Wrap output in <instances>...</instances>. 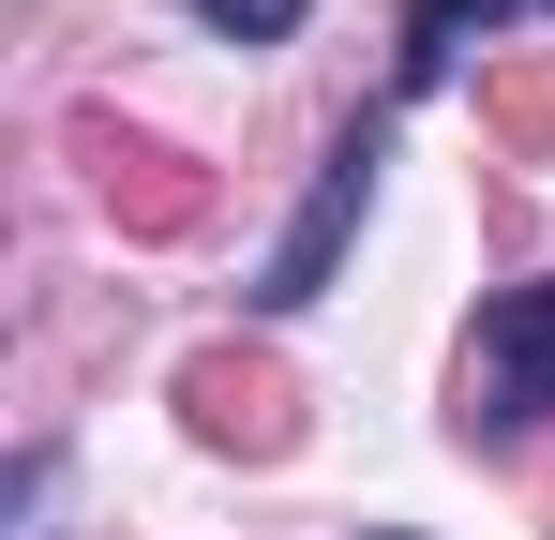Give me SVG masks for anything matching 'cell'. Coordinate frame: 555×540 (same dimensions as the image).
Returning a JSON list of instances; mask_svg holds the SVG:
<instances>
[{"mask_svg":"<svg viewBox=\"0 0 555 540\" xmlns=\"http://www.w3.org/2000/svg\"><path fill=\"white\" fill-rule=\"evenodd\" d=\"M181 421L210 450H241V465H271V450L300 436V375H285L271 346H195L181 360Z\"/></svg>","mask_w":555,"mask_h":540,"instance_id":"cell-3","label":"cell"},{"mask_svg":"<svg viewBox=\"0 0 555 540\" xmlns=\"http://www.w3.org/2000/svg\"><path fill=\"white\" fill-rule=\"evenodd\" d=\"M526 421H555V270L495 285V316L465 346V436H526Z\"/></svg>","mask_w":555,"mask_h":540,"instance_id":"cell-2","label":"cell"},{"mask_svg":"<svg viewBox=\"0 0 555 540\" xmlns=\"http://www.w3.org/2000/svg\"><path fill=\"white\" fill-rule=\"evenodd\" d=\"M480 136L511 166H555V61H480Z\"/></svg>","mask_w":555,"mask_h":540,"instance_id":"cell-5","label":"cell"},{"mask_svg":"<svg viewBox=\"0 0 555 540\" xmlns=\"http://www.w3.org/2000/svg\"><path fill=\"white\" fill-rule=\"evenodd\" d=\"M375 151H390L375 120H346V136H331V166H315V195H300V226H285L271 270H256V300H271V316L331 285V256H346V226H361V195H375Z\"/></svg>","mask_w":555,"mask_h":540,"instance_id":"cell-4","label":"cell"},{"mask_svg":"<svg viewBox=\"0 0 555 540\" xmlns=\"http://www.w3.org/2000/svg\"><path fill=\"white\" fill-rule=\"evenodd\" d=\"M480 15H495V0H421V15H405V90H436V76H451V46L480 30Z\"/></svg>","mask_w":555,"mask_h":540,"instance_id":"cell-6","label":"cell"},{"mask_svg":"<svg viewBox=\"0 0 555 540\" xmlns=\"http://www.w3.org/2000/svg\"><path fill=\"white\" fill-rule=\"evenodd\" d=\"M61 151L91 166V210L120 226V241H195V226H210V166L166 151V136H135V120L76 105V120H61Z\"/></svg>","mask_w":555,"mask_h":540,"instance_id":"cell-1","label":"cell"},{"mask_svg":"<svg viewBox=\"0 0 555 540\" xmlns=\"http://www.w3.org/2000/svg\"><path fill=\"white\" fill-rule=\"evenodd\" d=\"M210 30H241V46H271V30H300V0H195Z\"/></svg>","mask_w":555,"mask_h":540,"instance_id":"cell-7","label":"cell"}]
</instances>
